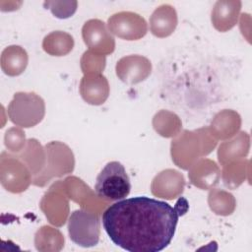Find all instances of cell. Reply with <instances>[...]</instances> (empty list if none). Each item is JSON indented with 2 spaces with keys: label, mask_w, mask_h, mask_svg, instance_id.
<instances>
[{
  "label": "cell",
  "mask_w": 252,
  "mask_h": 252,
  "mask_svg": "<svg viewBox=\"0 0 252 252\" xmlns=\"http://www.w3.org/2000/svg\"><path fill=\"white\" fill-rule=\"evenodd\" d=\"M68 233L70 239L79 246H95L99 241L100 220L94 213L76 210L69 218Z\"/></svg>",
  "instance_id": "cell-4"
},
{
  "label": "cell",
  "mask_w": 252,
  "mask_h": 252,
  "mask_svg": "<svg viewBox=\"0 0 252 252\" xmlns=\"http://www.w3.org/2000/svg\"><path fill=\"white\" fill-rule=\"evenodd\" d=\"M130 190V178L119 161L107 162L96 176L94 191L100 198L111 201L122 200L129 195Z\"/></svg>",
  "instance_id": "cell-2"
},
{
  "label": "cell",
  "mask_w": 252,
  "mask_h": 252,
  "mask_svg": "<svg viewBox=\"0 0 252 252\" xmlns=\"http://www.w3.org/2000/svg\"><path fill=\"white\" fill-rule=\"evenodd\" d=\"M111 32L126 40H137L148 31L147 23L140 15L132 12H120L108 19Z\"/></svg>",
  "instance_id": "cell-5"
},
{
  "label": "cell",
  "mask_w": 252,
  "mask_h": 252,
  "mask_svg": "<svg viewBox=\"0 0 252 252\" xmlns=\"http://www.w3.org/2000/svg\"><path fill=\"white\" fill-rule=\"evenodd\" d=\"M28 65V54L19 45H12L2 52L1 67L6 75L18 76L22 74Z\"/></svg>",
  "instance_id": "cell-9"
},
{
  "label": "cell",
  "mask_w": 252,
  "mask_h": 252,
  "mask_svg": "<svg viewBox=\"0 0 252 252\" xmlns=\"http://www.w3.org/2000/svg\"><path fill=\"white\" fill-rule=\"evenodd\" d=\"M116 75L126 84H138L144 81L152 70V64L146 57L130 55L121 58L116 64Z\"/></svg>",
  "instance_id": "cell-6"
},
{
  "label": "cell",
  "mask_w": 252,
  "mask_h": 252,
  "mask_svg": "<svg viewBox=\"0 0 252 252\" xmlns=\"http://www.w3.org/2000/svg\"><path fill=\"white\" fill-rule=\"evenodd\" d=\"M44 114V100L33 92L16 93L8 106L10 120L24 128L35 126L43 119Z\"/></svg>",
  "instance_id": "cell-3"
},
{
  "label": "cell",
  "mask_w": 252,
  "mask_h": 252,
  "mask_svg": "<svg viewBox=\"0 0 252 252\" xmlns=\"http://www.w3.org/2000/svg\"><path fill=\"white\" fill-rule=\"evenodd\" d=\"M83 38L91 50L111 53L114 50V38L108 33L105 25L99 20H90L85 23L83 30Z\"/></svg>",
  "instance_id": "cell-7"
},
{
  "label": "cell",
  "mask_w": 252,
  "mask_h": 252,
  "mask_svg": "<svg viewBox=\"0 0 252 252\" xmlns=\"http://www.w3.org/2000/svg\"><path fill=\"white\" fill-rule=\"evenodd\" d=\"M80 93L84 100L90 104H102L108 97L107 80L101 74H85L81 81Z\"/></svg>",
  "instance_id": "cell-8"
},
{
  "label": "cell",
  "mask_w": 252,
  "mask_h": 252,
  "mask_svg": "<svg viewBox=\"0 0 252 252\" xmlns=\"http://www.w3.org/2000/svg\"><path fill=\"white\" fill-rule=\"evenodd\" d=\"M74 46L73 37L61 31L53 32L46 35L42 42L45 52L53 56H63L69 53Z\"/></svg>",
  "instance_id": "cell-10"
},
{
  "label": "cell",
  "mask_w": 252,
  "mask_h": 252,
  "mask_svg": "<svg viewBox=\"0 0 252 252\" xmlns=\"http://www.w3.org/2000/svg\"><path fill=\"white\" fill-rule=\"evenodd\" d=\"M183 214L168 203L146 196L118 200L102 214L110 240L129 252H158L166 248Z\"/></svg>",
  "instance_id": "cell-1"
},
{
  "label": "cell",
  "mask_w": 252,
  "mask_h": 252,
  "mask_svg": "<svg viewBox=\"0 0 252 252\" xmlns=\"http://www.w3.org/2000/svg\"><path fill=\"white\" fill-rule=\"evenodd\" d=\"M152 23V32L156 36L159 37H164L172 33L174 29L176 28L177 25V17H176V12L172 8L168 15L166 16L165 20H163V15H162V8L159 7L157 9L153 17L151 19Z\"/></svg>",
  "instance_id": "cell-11"
}]
</instances>
